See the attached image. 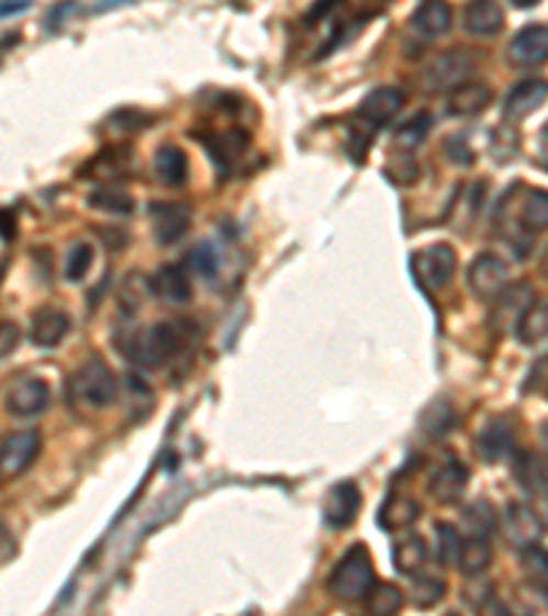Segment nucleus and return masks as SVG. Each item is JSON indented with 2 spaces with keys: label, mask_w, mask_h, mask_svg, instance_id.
<instances>
[{
  "label": "nucleus",
  "mask_w": 548,
  "mask_h": 616,
  "mask_svg": "<svg viewBox=\"0 0 548 616\" xmlns=\"http://www.w3.org/2000/svg\"><path fill=\"white\" fill-rule=\"evenodd\" d=\"M22 11H27V3H25V0H20V3H3V5H0V14H3V16L22 14Z\"/></svg>",
  "instance_id": "nucleus-44"
},
{
  "label": "nucleus",
  "mask_w": 548,
  "mask_h": 616,
  "mask_svg": "<svg viewBox=\"0 0 548 616\" xmlns=\"http://www.w3.org/2000/svg\"><path fill=\"white\" fill-rule=\"evenodd\" d=\"M430 126H434L430 113L428 110H420L417 115H412V119H409L406 124L395 132V143L401 148H417L420 143L425 141V135L430 132Z\"/></svg>",
  "instance_id": "nucleus-37"
},
{
  "label": "nucleus",
  "mask_w": 548,
  "mask_h": 616,
  "mask_svg": "<svg viewBox=\"0 0 548 616\" xmlns=\"http://www.w3.org/2000/svg\"><path fill=\"white\" fill-rule=\"evenodd\" d=\"M392 564L401 575H420L428 564V542L420 535H406L392 546Z\"/></svg>",
  "instance_id": "nucleus-22"
},
{
  "label": "nucleus",
  "mask_w": 548,
  "mask_h": 616,
  "mask_svg": "<svg viewBox=\"0 0 548 616\" xmlns=\"http://www.w3.org/2000/svg\"><path fill=\"white\" fill-rule=\"evenodd\" d=\"M420 518V504L412 496H395L387 499L379 509V524L384 531H406L417 524Z\"/></svg>",
  "instance_id": "nucleus-24"
},
{
  "label": "nucleus",
  "mask_w": 548,
  "mask_h": 616,
  "mask_svg": "<svg viewBox=\"0 0 548 616\" xmlns=\"http://www.w3.org/2000/svg\"><path fill=\"white\" fill-rule=\"evenodd\" d=\"M524 568H527V573L538 575L540 581H548V551L546 548H529V551H524Z\"/></svg>",
  "instance_id": "nucleus-41"
},
{
  "label": "nucleus",
  "mask_w": 548,
  "mask_h": 616,
  "mask_svg": "<svg viewBox=\"0 0 548 616\" xmlns=\"http://www.w3.org/2000/svg\"><path fill=\"white\" fill-rule=\"evenodd\" d=\"M544 275L548 277V253L544 255Z\"/></svg>",
  "instance_id": "nucleus-48"
},
{
  "label": "nucleus",
  "mask_w": 548,
  "mask_h": 616,
  "mask_svg": "<svg viewBox=\"0 0 548 616\" xmlns=\"http://www.w3.org/2000/svg\"><path fill=\"white\" fill-rule=\"evenodd\" d=\"M546 597H548V590H546Z\"/></svg>",
  "instance_id": "nucleus-50"
},
{
  "label": "nucleus",
  "mask_w": 548,
  "mask_h": 616,
  "mask_svg": "<svg viewBox=\"0 0 548 616\" xmlns=\"http://www.w3.org/2000/svg\"><path fill=\"white\" fill-rule=\"evenodd\" d=\"M513 441H516V436H513V427L507 425L505 419H494L478 433L474 449H478V455L483 463L494 466L513 452Z\"/></svg>",
  "instance_id": "nucleus-17"
},
{
  "label": "nucleus",
  "mask_w": 548,
  "mask_h": 616,
  "mask_svg": "<svg viewBox=\"0 0 548 616\" xmlns=\"http://www.w3.org/2000/svg\"><path fill=\"white\" fill-rule=\"evenodd\" d=\"M38 449H42V436L38 430H16L9 433L3 438V447H0V469H3V480L11 477H20L22 471H27L33 466V460L38 458Z\"/></svg>",
  "instance_id": "nucleus-9"
},
{
  "label": "nucleus",
  "mask_w": 548,
  "mask_h": 616,
  "mask_svg": "<svg viewBox=\"0 0 548 616\" xmlns=\"http://www.w3.org/2000/svg\"><path fill=\"white\" fill-rule=\"evenodd\" d=\"M3 403L11 416H20V419L38 416L49 406V384L36 376H20L5 387Z\"/></svg>",
  "instance_id": "nucleus-6"
},
{
  "label": "nucleus",
  "mask_w": 548,
  "mask_h": 616,
  "mask_svg": "<svg viewBox=\"0 0 548 616\" xmlns=\"http://www.w3.org/2000/svg\"><path fill=\"white\" fill-rule=\"evenodd\" d=\"M445 592H447L445 581L434 579V575H414L412 586H409V601H412V606L423 608L425 612V608L439 606Z\"/></svg>",
  "instance_id": "nucleus-33"
},
{
  "label": "nucleus",
  "mask_w": 548,
  "mask_h": 616,
  "mask_svg": "<svg viewBox=\"0 0 548 616\" xmlns=\"http://www.w3.org/2000/svg\"><path fill=\"white\" fill-rule=\"evenodd\" d=\"M463 551V537L458 535L456 526L450 524H436V557L445 568H452L458 564Z\"/></svg>",
  "instance_id": "nucleus-35"
},
{
  "label": "nucleus",
  "mask_w": 548,
  "mask_h": 616,
  "mask_svg": "<svg viewBox=\"0 0 548 616\" xmlns=\"http://www.w3.org/2000/svg\"><path fill=\"white\" fill-rule=\"evenodd\" d=\"M71 387H75L77 401L91 408H108L113 406L115 397H119V379H115V373L110 370V365L99 357L86 359V362L75 370Z\"/></svg>",
  "instance_id": "nucleus-3"
},
{
  "label": "nucleus",
  "mask_w": 548,
  "mask_h": 616,
  "mask_svg": "<svg viewBox=\"0 0 548 616\" xmlns=\"http://www.w3.org/2000/svg\"><path fill=\"white\" fill-rule=\"evenodd\" d=\"M154 176L159 179V184L165 187H184L187 176H190V165H187V154L181 152L174 143H165L154 154Z\"/></svg>",
  "instance_id": "nucleus-20"
},
{
  "label": "nucleus",
  "mask_w": 548,
  "mask_h": 616,
  "mask_svg": "<svg viewBox=\"0 0 548 616\" xmlns=\"http://www.w3.org/2000/svg\"><path fill=\"white\" fill-rule=\"evenodd\" d=\"M507 55L516 66H540L548 60V25H527L513 36Z\"/></svg>",
  "instance_id": "nucleus-16"
},
{
  "label": "nucleus",
  "mask_w": 548,
  "mask_h": 616,
  "mask_svg": "<svg viewBox=\"0 0 548 616\" xmlns=\"http://www.w3.org/2000/svg\"><path fill=\"white\" fill-rule=\"evenodd\" d=\"M445 154L450 163L461 165V168H467V165L474 163V152L467 146V137L463 135H452L445 141Z\"/></svg>",
  "instance_id": "nucleus-40"
},
{
  "label": "nucleus",
  "mask_w": 548,
  "mask_h": 616,
  "mask_svg": "<svg viewBox=\"0 0 548 616\" xmlns=\"http://www.w3.org/2000/svg\"><path fill=\"white\" fill-rule=\"evenodd\" d=\"M502 529H505L507 542L518 551H529V548H538L540 540H544L546 529L540 515L535 513L533 507L527 504H507L505 515H502Z\"/></svg>",
  "instance_id": "nucleus-7"
},
{
  "label": "nucleus",
  "mask_w": 548,
  "mask_h": 616,
  "mask_svg": "<svg viewBox=\"0 0 548 616\" xmlns=\"http://www.w3.org/2000/svg\"><path fill=\"white\" fill-rule=\"evenodd\" d=\"M190 205L187 203H154L152 205V227L154 238H157L163 247L181 242L190 231Z\"/></svg>",
  "instance_id": "nucleus-12"
},
{
  "label": "nucleus",
  "mask_w": 548,
  "mask_h": 616,
  "mask_svg": "<svg viewBox=\"0 0 548 616\" xmlns=\"http://www.w3.org/2000/svg\"><path fill=\"white\" fill-rule=\"evenodd\" d=\"M403 102H406V97H403V91H398V88H373V91L362 99V104H359V119L370 126V132H376L384 124H390V121L401 113Z\"/></svg>",
  "instance_id": "nucleus-14"
},
{
  "label": "nucleus",
  "mask_w": 548,
  "mask_h": 616,
  "mask_svg": "<svg viewBox=\"0 0 548 616\" xmlns=\"http://www.w3.org/2000/svg\"><path fill=\"white\" fill-rule=\"evenodd\" d=\"M187 264H190L192 271H198L201 277H206V280H214L220 271V258H217V249H214V244L209 242H198L195 247L187 253Z\"/></svg>",
  "instance_id": "nucleus-38"
},
{
  "label": "nucleus",
  "mask_w": 548,
  "mask_h": 616,
  "mask_svg": "<svg viewBox=\"0 0 548 616\" xmlns=\"http://www.w3.org/2000/svg\"><path fill=\"white\" fill-rule=\"evenodd\" d=\"M445 616H461V614H456V612H450V614H445Z\"/></svg>",
  "instance_id": "nucleus-49"
},
{
  "label": "nucleus",
  "mask_w": 548,
  "mask_h": 616,
  "mask_svg": "<svg viewBox=\"0 0 548 616\" xmlns=\"http://www.w3.org/2000/svg\"><path fill=\"white\" fill-rule=\"evenodd\" d=\"M538 302L533 293V288L527 282H518L502 291V296L494 302V313H491V324L500 329H518L524 315L529 313V307Z\"/></svg>",
  "instance_id": "nucleus-13"
},
{
  "label": "nucleus",
  "mask_w": 548,
  "mask_h": 616,
  "mask_svg": "<svg viewBox=\"0 0 548 616\" xmlns=\"http://www.w3.org/2000/svg\"><path fill=\"white\" fill-rule=\"evenodd\" d=\"M463 27L472 36H494L505 27V11L491 0H480V3H469L463 9Z\"/></svg>",
  "instance_id": "nucleus-23"
},
{
  "label": "nucleus",
  "mask_w": 548,
  "mask_h": 616,
  "mask_svg": "<svg viewBox=\"0 0 548 616\" xmlns=\"http://www.w3.org/2000/svg\"><path fill=\"white\" fill-rule=\"evenodd\" d=\"M494 93L483 82H472V86H461L450 93L447 99V113L450 115H478L491 104Z\"/></svg>",
  "instance_id": "nucleus-27"
},
{
  "label": "nucleus",
  "mask_w": 548,
  "mask_h": 616,
  "mask_svg": "<svg viewBox=\"0 0 548 616\" xmlns=\"http://www.w3.org/2000/svg\"><path fill=\"white\" fill-rule=\"evenodd\" d=\"M152 293H157L159 299L170 304H187L192 299L190 277H187L184 266L165 264L159 266L157 275L152 277Z\"/></svg>",
  "instance_id": "nucleus-19"
},
{
  "label": "nucleus",
  "mask_w": 548,
  "mask_h": 616,
  "mask_svg": "<svg viewBox=\"0 0 548 616\" xmlns=\"http://www.w3.org/2000/svg\"><path fill=\"white\" fill-rule=\"evenodd\" d=\"M412 266H414V275L420 277L423 285L439 291V288H445L447 282L452 280V275H456L458 255L450 244L436 242V244H430V247L414 253Z\"/></svg>",
  "instance_id": "nucleus-5"
},
{
  "label": "nucleus",
  "mask_w": 548,
  "mask_h": 616,
  "mask_svg": "<svg viewBox=\"0 0 548 616\" xmlns=\"http://www.w3.org/2000/svg\"><path fill=\"white\" fill-rule=\"evenodd\" d=\"M412 31L423 38H436L450 31L452 9L447 3H423L412 14Z\"/></svg>",
  "instance_id": "nucleus-25"
},
{
  "label": "nucleus",
  "mask_w": 548,
  "mask_h": 616,
  "mask_svg": "<svg viewBox=\"0 0 548 616\" xmlns=\"http://www.w3.org/2000/svg\"><path fill=\"white\" fill-rule=\"evenodd\" d=\"M91 266H93V247L86 242H77L75 247L69 249V255H66L64 277L69 282H80L82 277L91 271Z\"/></svg>",
  "instance_id": "nucleus-39"
},
{
  "label": "nucleus",
  "mask_w": 548,
  "mask_h": 616,
  "mask_svg": "<svg viewBox=\"0 0 548 616\" xmlns=\"http://www.w3.org/2000/svg\"><path fill=\"white\" fill-rule=\"evenodd\" d=\"M88 205L97 211H104V214H115V216H130L135 211V198L130 195L121 187H99L88 195Z\"/></svg>",
  "instance_id": "nucleus-29"
},
{
  "label": "nucleus",
  "mask_w": 548,
  "mask_h": 616,
  "mask_svg": "<svg viewBox=\"0 0 548 616\" xmlns=\"http://www.w3.org/2000/svg\"><path fill=\"white\" fill-rule=\"evenodd\" d=\"M491 559H494V551H491V540L485 537H469L463 540V551L461 559H458V568H461L463 575H480L489 570Z\"/></svg>",
  "instance_id": "nucleus-31"
},
{
  "label": "nucleus",
  "mask_w": 548,
  "mask_h": 616,
  "mask_svg": "<svg viewBox=\"0 0 548 616\" xmlns=\"http://www.w3.org/2000/svg\"><path fill=\"white\" fill-rule=\"evenodd\" d=\"M359 507H362V493L354 482H337L329 488L324 499V524L332 529H346L357 520Z\"/></svg>",
  "instance_id": "nucleus-11"
},
{
  "label": "nucleus",
  "mask_w": 548,
  "mask_h": 616,
  "mask_svg": "<svg viewBox=\"0 0 548 616\" xmlns=\"http://www.w3.org/2000/svg\"><path fill=\"white\" fill-rule=\"evenodd\" d=\"M403 608V592L395 584L384 581L376 584L370 590V595L365 597V614L368 616H398Z\"/></svg>",
  "instance_id": "nucleus-30"
},
{
  "label": "nucleus",
  "mask_w": 548,
  "mask_h": 616,
  "mask_svg": "<svg viewBox=\"0 0 548 616\" xmlns=\"http://www.w3.org/2000/svg\"><path fill=\"white\" fill-rule=\"evenodd\" d=\"M469 469L458 458H447L439 469L430 474L428 493L439 504H456L467 493Z\"/></svg>",
  "instance_id": "nucleus-15"
},
{
  "label": "nucleus",
  "mask_w": 548,
  "mask_h": 616,
  "mask_svg": "<svg viewBox=\"0 0 548 616\" xmlns=\"http://www.w3.org/2000/svg\"><path fill=\"white\" fill-rule=\"evenodd\" d=\"M329 592L335 601L340 603H365V597L370 595V590L376 586L373 562L365 542H354L340 562L332 568L329 575Z\"/></svg>",
  "instance_id": "nucleus-2"
},
{
  "label": "nucleus",
  "mask_w": 548,
  "mask_h": 616,
  "mask_svg": "<svg viewBox=\"0 0 548 616\" xmlns=\"http://www.w3.org/2000/svg\"><path fill=\"white\" fill-rule=\"evenodd\" d=\"M538 159L544 168H548V124L540 130V141H538Z\"/></svg>",
  "instance_id": "nucleus-43"
},
{
  "label": "nucleus",
  "mask_w": 548,
  "mask_h": 616,
  "mask_svg": "<svg viewBox=\"0 0 548 616\" xmlns=\"http://www.w3.org/2000/svg\"><path fill=\"white\" fill-rule=\"evenodd\" d=\"M247 146H250V137H247L245 130L220 132V135H214L212 141L206 143L209 154H212V159L220 165V168L236 163V159L247 152Z\"/></svg>",
  "instance_id": "nucleus-28"
},
{
  "label": "nucleus",
  "mask_w": 548,
  "mask_h": 616,
  "mask_svg": "<svg viewBox=\"0 0 548 616\" xmlns=\"http://www.w3.org/2000/svg\"><path fill=\"white\" fill-rule=\"evenodd\" d=\"M548 227V192L546 190H527L524 195L522 209H518L516 231L535 236V233H544Z\"/></svg>",
  "instance_id": "nucleus-26"
},
{
  "label": "nucleus",
  "mask_w": 548,
  "mask_h": 616,
  "mask_svg": "<svg viewBox=\"0 0 548 616\" xmlns=\"http://www.w3.org/2000/svg\"><path fill=\"white\" fill-rule=\"evenodd\" d=\"M491 616H522V614H516L513 608H507V606H502V603H496L494 606V614Z\"/></svg>",
  "instance_id": "nucleus-46"
},
{
  "label": "nucleus",
  "mask_w": 548,
  "mask_h": 616,
  "mask_svg": "<svg viewBox=\"0 0 548 616\" xmlns=\"http://www.w3.org/2000/svg\"><path fill=\"white\" fill-rule=\"evenodd\" d=\"M469 291L483 302H496L507 288V266L496 255L483 253L469 264L467 271Z\"/></svg>",
  "instance_id": "nucleus-8"
},
{
  "label": "nucleus",
  "mask_w": 548,
  "mask_h": 616,
  "mask_svg": "<svg viewBox=\"0 0 548 616\" xmlns=\"http://www.w3.org/2000/svg\"><path fill=\"white\" fill-rule=\"evenodd\" d=\"M184 324H176V321H159V324L148 326V329L137 332L126 340L124 351L137 368L157 370L165 362L176 357V354L184 348Z\"/></svg>",
  "instance_id": "nucleus-1"
},
{
  "label": "nucleus",
  "mask_w": 548,
  "mask_h": 616,
  "mask_svg": "<svg viewBox=\"0 0 548 616\" xmlns=\"http://www.w3.org/2000/svg\"><path fill=\"white\" fill-rule=\"evenodd\" d=\"M540 444H544V449L548 452V422L544 427H540Z\"/></svg>",
  "instance_id": "nucleus-47"
},
{
  "label": "nucleus",
  "mask_w": 548,
  "mask_h": 616,
  "mask_svg": "<svg viewBox=\"0 0 548 616\" xmlns=\"http://www.w3.org/2000/svg\"><path fill=\"white\" fill-rule=\"evenodd\" d=\"M3 343H0V357H9L11 351L16 348V343H20V329H16V324H11V321H3Z\"/></svg>",
  "instance_id": "nucleus-42"
},
{
  "label": "nucleus",
  "mask_w": 548,
  "mask_h": 616,
  "mask_svg": "<svg viewBox=\"0 0 548 616\" xmlns=\"http://www.w3.org/2000/svg\"><path fill=\"white\" fill-rule=\"evenodd\" d=\"M423 433H428L430 438H441L456 427V411H452L450 403L445 401H436L425 408L423 422H420Z\"/></svg>",
  "instance_id": "nucleus-34"
},
{
  "label": "nucleus",
  "mask_w": 548,
  "mask_h": 616,
  "mask_svg": "<svg viewBox=\"0 0 548 616\" xmlns=\"http://www.w3.org/2000/svg\"><path fill=\"white\" fill-rule=\"evenodd\" d=\"M516 337L524 346H538V343L548 340V299L546 302H535L529 307V313L518 324Z\"/></svg>",
  "instance_id": "nucleus-32"
},
{
  "label": "nucleus",
  "mask_w": 548,
  "mask_h": 616,
  "mask_svg": "<svg viewBox=\"0 0 548 616\" xmlns=\"http://www.w3.org/2000/svg\"><path fill=\"white\" fill-rule=\"evenodd\" d=\"M472 55L467 49H445V53L434 55L423 69V86L430 93L456 91L463 86L469 75H472Z\"/></svg>",
  "instance_id": "nucleus-4"
},
{
  "label": "nucleus",
  "mask_w": 548,
  "mask_h": 616,
  "mask_svg": "<svg viewBox=\"0 0 548 616\" xmlns=\"http://www.w3.org/2000/svg\"><path fill=\"white\" fill-rule=\"evenodd\" d=\"M14 238V214L9 209L3 211V242Z\"/></svg>",
  "instance_id": "nucleus-45"
},
{
  "label": "nucleus",
  "mask_w": 548,
  "mask_h": 616,
  "mask_svg": "<svg viewBox=\"0 0 548 616\" xmlns=\"http://www.w3.org/2000/svg\"><path fill=\"white\" fill-rule=\"evenodd\" d=\"M71 321L64 310L58 307H44L33 315L31 321V340L38 348H55L64 343V337L69 335Z\"/></svg>",
  "instance_id": "nucleus-18"
},
{
  "label": "nucleus",
  "mask_w": 548,
  "mask_h": 616,
  "mask_svg": "<svg viewBox=\"0 0 548 616\" xmlns=\"http://www.w3.org/2000/svg\"><path fill=\"white\" fill-rule=\"evenodd\" d=\"M546 102H548V82L540 80V77H529V80H522L518 86L511 88L505 104H502V113H505L507 124H518V121L538 113V108H544Z\"/></svg>",
  "instance_id": "nucleus-10"
},
{
  "label": "nucleus",
  "mask_w": 548,
  "mask_h": 616,
  "mask_svg": "<svg viewBox=\"0 0 548 616\" xmlns=\"http://www.w3.org/2000/svg\"><path fill=\"white\" fill-rule=\"evenodd\" d=\"M463 520H467V526H469V537H485V540L494 537L496 524H500V520H496L494 507L485 502H474L472 507L463 513Z\"/></svg>",
  "instance_id": "nucleus-36"
},
{
  "label": "nucleus",
  "mask_w": 548,
  "mask_h": 616,
  "mask_svg": "<svg viewBox=\"0 0 548 616\" xmlns=\"http://www.w3.org/2000/svg\"><path fill=\"white\" fill-rule=\"evenodd\" d=\"M513 477H516L524 493L540 496V493L548 491V469L544 466V460L535 452H529V449H522V452L513 455Z\"/></svg>",
  "instance_id": "nucleus-21"
}]
</instances>
